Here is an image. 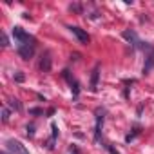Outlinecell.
I'll list each match as a JSON object with an SVG mask.
<instances>
[{"instance_id": "8992f818", "label": "cell", "mask_w": 154, "mask_h": 154, "mask_svg": "<svg viewBox=\"0 0 154 154\" xmlns=\"http://www.w3.org/2000/svg\"><path fill=\"white\" fill-rule=\"evenodd\" d=\"M103 114H105L103 109H98L96 111V131H94V138L96 140L100 138V131H102V123H103Z\"/></svg>"}, {"instance_id": "9a60e30c", "label": "cell", "mask_w": 154, "mask_h": 154, "mask_svg": "<svg viewBox=\"0 0 154 154\" xmlns=\"http://www.w3.org/2000/svg\"><path fill=\"white\" fill-rule=\"evenodd\" d=\"M31 114H42V109H31Z\"/></svg>"}, {"instance_id": "4fadbf2b", "label": "cell", "mask_w": 154, "mask_h": 154, "mask_svg": "<svg viewBox=\"0 0 154 154\" xmlns=\"http://www.w3.org/2000/svg\"><path fill=\"white\" fill-rule=\"evenodd\" d=\"M15 80H17V82H24V74H22V72H17V74H15Z\"/></svg>"}, {"instance_id": "6da1fadb", "label": "cell", "mask_w": 154, "mask_h": 154, "mask_svg": "<svg viewBox=\"0 0 154 154\" xmlns=\"http://www.w3.org/2000/svg\"><path fill=\"white\" fill-rule=\"evenodd\" d=\"M13 36H15V40L18 42V45H26V44H35V38L31 36V35H27L22 27H13Z\"/></svg>"}, {"instance_id": "3957f363", "label": "cell", "mask_w": 154, "mask_h": 154, "mask_svg": "<svg viewBox=\"0 0 154 154\" xmlns=\"http://www.w3.org/2000/svg\"><path fill=\"white\" fill-rule=\"evenodd\" d=\"M69 29H71V33H72V35H74L76 38H78V40H80V44H85V45H87V44L91 42V38H89V35H87V33H85L84 29H80V27H76V26H71Z\"/></svg>"}, {"instance_id": "7a4b0ae2", "label": "cell", "mask_w": 154, "mask_h": 154, "mask_svg": "<svg viewBox=\"0 0 154 154\" xmlns=\"http://www.w3.org/2000/svg\"><path fill=\"white\" fill-rule=\"evenodd\" d=\"M6 147H8L13 154H29V150H27L20 141H17V140H8V141H6Z\"/></svg>"}, {"instance_id": "52a82bcc", "label": "cell", "mask_w": 154, "mask_h": 154, "mask_svg": "<svg viewBox=\"0 0 154 154\" xmlns=\"http://www.w3.org/2000/svg\"><path fill=\"white\" fill-rule=\"evenodd\" d=\"M40 69H42L44 72H49V71H51V56H49V53H45V54L42 56V60H40Z\"/></svg>"}, {"instance_id": "5bb4252c", "label": "cell", "mask_w": 154, "mask_h": 154, "mask_svg": "<svg viewBox=\"0 0 154 154\" xmlns=\"http://www.w3.org/2000/svg\"><path fill=\"white\" fill-rule=\"evenodd\" d=\"M2 45H4V47L8 45V36H6V35H2Z\"/></svg>"}, {"instance_id": "30bf717a", "label": "cell", "mask_w": 154, "mask_h": 154, "mask_svg": "<svg viewBox=\"0 0 154 154\" xmlns=\"http://www.w3.org/2000/svg\"><path fill=\"white\" fill-rule=\"evenodd\" d=\"M9 105H11L15 111H22V105H20V102H18V100H9Z\"/></svg>"}, {"instance_id": "5b68a950", "label": "cell", "mask_w": 154, "mask_h": 154, "mask_svg": "<svg viewBox=\"0 0 154 154\" xmlns=\"http://www.w3.org/2000/svg\"><path fill=\"white\" fill-rule=\"evenodd\" d=\"M122 36H123V38H125L129 44H132V45H138V47H140V44H141V42L138 40V36H136V33H134V31H129V29H125V31L122 33Z\"/></svg>"}, {"instance_id": "9c48e42d", "label": "cell", "mask_w": 154, "mask_h": 154, "mask_svg": "<svg viewBox=\"0 0 154 154\" xmlns=\"http://www.w3.org/2000/svg\"><path fill=\"white\" fill-rule=\"evenodd\" d=\"M152 65H154V49H150V54L147 56V63H145V67H143V72H147Z\"/></svg>"}, {"instance_id": "8fae6325", "label": "cell", "mask_w": 154, "mask_h": 154, "mask_svg": "<svg viewBox=\"0 0 154 154\" xmlns=\"http://www.w3.org/2000/svg\"><path fill=\"white\" fill-rule=\"evenodd\" d=\"M2 120H4V122H8V120H9V111H8L6 107L2 109Z\"/></svg>"}, {"instance_id": "7c38bea8", "label": "cell", "mask_w": 154, "mask_h": 154, "mask_svg": "<svg viewBox=\"0 0 154 154\" xmlns=\"http://www.w3.org/2000/svg\"><path fill=\"white\" fill-rule=\"evenodd\" d=\"M27 136H35V125H27Z\"/></svg>"}, {"instance_id": "277c9868", "label": "cell", "mask_w": 154, "mask_h": 154, "mask_svg": "<svg viewBox=\"0 0 154 154\" xmlns=\"http://www.w3.org/2000/svg\"><path fill=\"white\" fill-rule=\"evenodd\" d=\"M18 54L24 60H29L35 54V44H26V45H18Z\"/></svg>"}, {"instance_id": "ba28073f", "label": "cell", "mask_w": 154, "mask_h": 154, "mask_svg": "<svg viewBox=\"0 0 154 154\" xmlns=\"http://www.w3.org/2000/svg\"><path fill=\"white\" fill-rule=\"evenodd\" d=\"M98 76H100V67L96 65L94 71H93V76H91V91L98 89Z\"/></svg>"}, {"instance_id": "2e32d148", "label": "cell", "mask_w": 154, "mask_h": 154, "mask_svg": "<svg viewBox=\"0 0 154 154\" xmlns=\"http://www.w3.org/2000/svg\"><path fill=\"white\" fill-rule=\"evenodd\" d=\"M72 154H80V152H78V149H74V150H72Z\"/></svg>"}]
</instances>
